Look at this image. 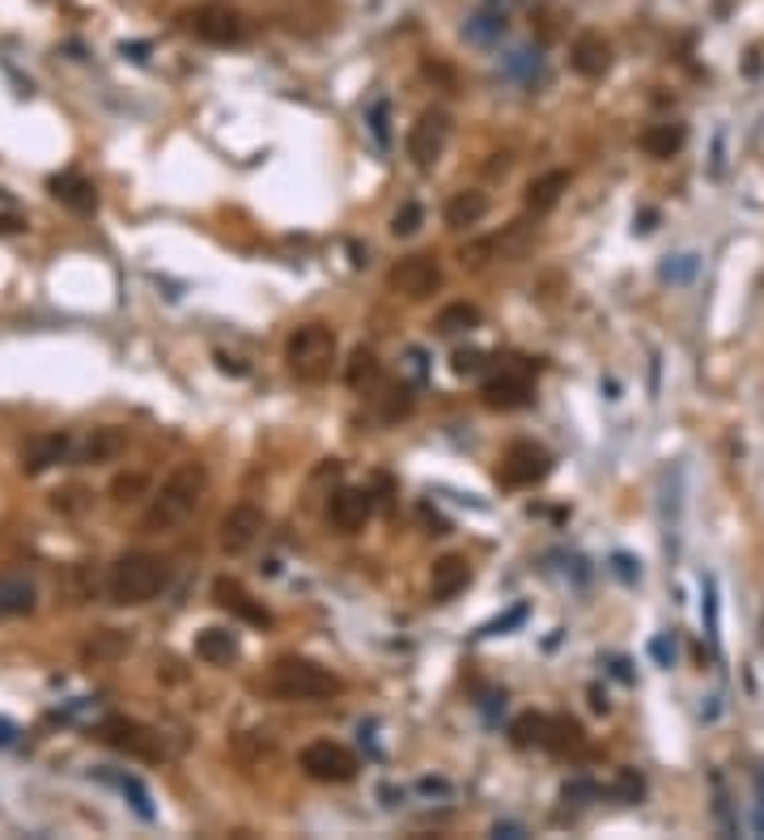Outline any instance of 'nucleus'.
Instances as JSON below:
<instances>
[{
	"mask_svg": "<svg viewBox=\"0 0 764 840\" xmlns=\"http://www.w3.org/2000/svg\"><path fill=\"white\" fill-rule=\"evenodd\" d=\"M204 489H208V467L195 463V458L179 463V467L162 480V489L153 493L150 509H145V518H141V531H150V535L179 531L191 514H195Z\"/></svg>",
	"mask_w": 764,
	"mask_h": 840,
	"instance_id": "obj_1",
	"label": "nucleus"
},
{
	"mask_svg": "<svg viewBox=\"0 0 764 840\" xmlns=\"http://www.w3.org/2000/svg\"><path fill=\"white\" fill-rule=\"evenodd\" d=\"M264 687H267V696H272V700H289V705H298V700H332V696H341L344 680L341 675H332L327 667L310 662V658L285 653V658H276V662L267 667Z\"/></svg>",
	"mask_w": 764,
	"mask_h": 840,
	"instance_id": "obj_2",
	"label": "nucleus"
},
{
	"mask_svg": "<svg viewBox=\"0 0 764 840\" xmlns=\"http://www.w3.org/2000/svg\"><path fill=\"white\" fill-rule=\"evenodd\" d=\"M166 586V561L153 552H123L107 569V595L115 608H145Z\"/></svg>",
	"mask_w": 764,
	"mask_h": 840,
	"instance_id": "obj_3",
	"label": "nucleus"
},
{
	"mask_svg": "<svg viewBox=\"0 0 764 840\" xmlns=\"http://www.w3.org/2000/svg\"><path fill=\"white\" fill-rule=\"evenodd\" d=\"M336 352H341V340H336V332L327 323H306L285 340V365L298 382L319 386V382L332 379Z\"/></svg>",
	"mask_w": 764,
	"mask_h": 840,
	"instance_id": "obj_4",
	"label": "nucleus"
},
{
	"mask_svg": "<svg viewBox=\"0 0 764 840\" xmlns=\"http://www.w3.org/2000/svg\"><path fill=\"white\" fill-rule=\"evenodd\" d=\"M98 739H103L107 747H115V752H123V756L145 760V764H157V760H166V756H170V747H166V734H162V730L136 722V718H123V713L103 718V725H98Z\"/></svg>",
	"mask_w": 764,
	"mask_h": 840,
	"instance_id": "obj_5",
	"label": "nucleus"
},
{
	"mask_svg": "<svg viewBox=\"0 0 764 840\" xmlns=\"http://www.w3.org/2000/svg\"><path fill=\"white\" fill-rule=\"evenodd\" d=\"M179 22H183L188 35H195L200 43H213V47H238V43H247V35H251V22H247L238 9L217 4V0L188 9Z\"/></svg>",
	"mask_w": 764,
	"mask_h": 840,
	"instance_id": "obj_6",
	"label": "nucleus"
},
{
	"mask_svg": "<svg viewBox=\"0 0 764 840\" xmlns=\"http://www.w3.org/2000/svg\"><path fill=\"white\" fill-rule=\"evenodd\" d=\"M298 768H302L310 781H323V785H344L361 772L357 756L344 747V743H332V739H314L298 752Z\"/></svg>",
	"mask_w": 764,
	"mask_h": 840,
	"instance_id": "obj_7",
	"label": "nucleus"
},
{
	"mask_svg": "<svg viewBox=\"0 0 764 840\" xmlns=\"http://www.w3.org/2000/svg\"><path fill=\"white\" fill-rule=\"evenodd\" d=\"M451 128H455V123H451L446 111H438V107L420 111L417 123L408 128V157H413V166L429 170V166L446 153V145H451Z\"/></svg>",
	"mask_w": 764,
	"mask_h": 840,
	"instance_id": "obj_8",
	"label": "nucleus"
},
{
	"mask_svg": "<svg viewBox=\"0 0 764 840\" xmlns=\"http://www.w3.org/2000/svg\"><path fill=\"white\" fill-rule=\"evenodd\" d=\"M386 285L408 302H425L442 289V264L433 255H408L386 272Z\"/></svg>",
	"mask_w": 764,
	"mask_h": 840,
	"instance_id": "obj_9",
	"label": "nucleus"
},
{
	"mask_svg": "<svg viewBox=\"0 0 764 840\" xmlns=\"http://www.w3.org/2000/svg\"><path fill=\"white\" fill-rule=\"evenodd\" d=\"M548 471H552V455H548L539 442H514V446L501 455L497 480H501L505 489H532Z\"/></svg>",
	"mask_w": 764,
	"mask_h": 840,
	"instance_id": "obj_10",
	"label": "nucleus"
},
{
	"mask_svg": "<svg viewBox=\"0 0 764 840\" xmlns=\"http://www.w3.org/2000/svg\"><path fill=\"white\" fill-rule=\"evenodd\" d=\"M260 535H264V509H260V505H251V501L229 505L226 518H222V552H226V556L251 552V548L260 543Z\"/></svg>",
	"mask_w": 764,
	"mask_h": 840,
	"instance_id": "obj_11",
	"label": "nucleus"
},
{
	"mask_svg": "<svg viewBox=\"0 0 764 840\" xmlns=\"http://www.w3.org/2000/svg\"><path fill=\"white\" fill-rule=\"evenodd\" d=\"M327 518L341 535H357L374 518V493L370 489H341L327 505Z\"/></svg>",
	"mask_w": 764,
	"mask_h": 840,
	"instance_id": "obj_12",
	"label": "nucleus"
},
{
	"mask_svg": "<svg viewBox=\"0 0 764 840\" xmlns=\"http://www.w3.org/2000/svg\"><path fill=\"white\" fill-rule=\"evenodd\" d=\"M570 69L577 76H586V81H599V76H608L611 69V43L599 31H586V35L573 38L570 47Z\"/></svg>",
	"mask_w": 764,
	"mask_h": 840,
	"instance_id": "obj_13",
	"label": "nucleus"
},
{
	"mask_svg": "<svg viewBox=\"0 0 764 840\" xmlns=\"http://www.w3.org/2000/svg\"><path fill=\"white\" fill-rule=\"evenodd\" d=\"M213 603L226 608L229 615H238V620H247V624H255V628H267V624H272V611L260 608V603L242 590V581H234V577H217V581H213Z\"/></svg>",
	"mask_w": 764,
	"mask_h": 840,
	"instance_id": "obj_14",
	"label": "nucleus"
},
{
	"mask_svg": "<svg viewBox=\"0 0 764 840\" xmlns=\"http://www.w3.org/2000/svg\"><path fill=\"white\" fill-rule=\"evenodd\" d=\"M480 399H485L489 408H501V412L527 408V404H532V382H527V374H518V370H501V374H493V379L480 386Z\"/></svg>",
	"mask_w": 764,
	"mask_h": 840,
	"instance_id": "obj_15",
	"label": "nucleus"
},
{
	"mask_svg": "<svg viewBox=\"0 0 764 840\" xmlns=\"http://www.w3.org/2000/svg\"><path fill=\"white\" fill-rule=\"evenodd\" d=\"M69 455H73V437H69L64 429L38 433L35 442H31L26 451H22V471H26V476H38V471H47V467L64 463Z\"/></svg>",
	"mask_w": 764,
	"mask_h": 840,
	"instance_id": "obj_16",
	"label": "nucleus"
},
{
	"mask_svg": "<svg viewBox=\"0 0 764 840\" xmlns=\"http://www.w3.org/2000/svg\"><path fill=\"white\" fill-rule=\"evenodd\" d=\"M47 191L64 204V208H73V213H94L98 208V188L85 179V175H76V170H64V175H51L47 179Z\"/></svg>",
	"mask_w": 764,
	"mask_h": 840,
	"instance_id": "obj_17",
	"label": "nucleus"
},
{
	"mask_svg": "<svg viewBox=\"0 0 764 840\" xmlns=\"http://www.w3.org/2000/svg\"><path fill=\"white\" fill-rule=\"evenodd\" d=\"M467 581H471V561L467 556H438L433 561V573H429V590H433V599L438 603H446V599H455L458 590H467Z\"/></svg>",
	"mask_w": 764,
	"mask_h": 840,
	"instance_id": "obj_18",
	"label": "nucleus"
},
{
	"mask_svg": "<svg viewBox=\"0 0 764 840\" xmlns=\"http://www.w3.org/2000/svg\"><path fill=\"white\" fill-rule=\"evenodd\" d=\"M123 451H128V429L98 424V429H89L85 442H81V463H115Z\"/></svg>",
	"mask_w": 764,
	"mask_h": 840,
	"instance_id": "obj_19",
	"label": "nucleus"
},
{
	"mask_svg": "<svg viewBox=\"0 0 764 840\" xmlns=\"http://www.w3.org/2000/svg\"><path fill=\"white\" fill-rule=\"evenodd\" d=\"M128 649H132V637H128V633H119V628H98L94 637L81 641V662L107 667V662H119Z\"/></svg>",
	"mask_w": 764,
	"mask_h": 840,
	"instance_id": "obj_20",
	"label": "nucleus"
},
{
	"mask_svg": "<svg viewBox=\"0 0 764 840\" xmlns=\"http://www.w3.org/2000/svg\"><path fill=\"white\" fill-rule=\"evenodd\" d=\"M485 213H489V195L480 188H463L446 200V213H442V217H446L451 229H467V226H480Z\"/></svg>",
	"mask_w": 764,
	"mask_h": 840,
	"instance_id": "obj_21",
	"label": "nucleus"
},
{
	"mask_svg": "<svg viewBox=\"0 0 764 840\" xmlns=\"http://www.w3.org/2000/svg\"><path fill=\"white\" fill-rule=\"evenodd\" d=\"M238 653H242L238 633H229V628H204L195 637V658L208 667H229V662H238Z\"/></svg>",
	"mask_w": 764,
	"mask_h": 840,
	"instance_id": "obj_22",
	"label": "nucleus"
},
{
	"mask_svg": "<svg viewBox=\"0 0 764 840\" xmlns=\"http://www.w3.org/2000/svg\"><path fill=\"white\" fill-rule=\"evenodd\" d=\"M570 191V170H548V175H539L527 183V208L532 213H548V208H557V200Z\"/></svg>",
	"mask_w": 764,
	"mask_h": 840,
	"instance_id": "obj_23",
	"label": "nucleus"
},
{
	"mask_svg": "<svg viewBox=\"0 0 764 840\" xmlns=\"http://www.w3.org/2000/svg\"><path fill=\"white\" fill-rule=\"evenodd\" d=\"M586 747V730L577 718L570 713H557V718H548V743H544V752H557V756H573V752H582Z\"/></svg>",
	"mask_w": 764,
	"mask_h": 840,
	"instance_id": "obj_24",
	"label": "nucleus"
},
{
	"mask_svg": "<svg viewBox=\"0 0 764 840\" xmlns=\"http://www.w3.org/2000/svg\"><path fill=\"white\" fill-rule=\"evenodd\" d=\"M684 141H688V132H684V123H649L646 132H642V149L649 153V157H676V153L684 149Z\"/></svg>",
	"mask_w": 764,
	"mask_h": 840,
	"instance_id": "obj_25",
	"label": "nucleus"
},
{
	"mask_svg": "<svg viewBox=\"0 0 764 840\" xmlns=\"http://www.w3.org/2000/svg\"><path fill=\"white\" fill-rule=\"evenodd\" d=\"M379 379H382V365L379 357H374V348H353V357H348V365H344V382H348L353 391H370Z\"/></svg>",
	"mask_w": 764,
	"mask_h": 840,
	"instance_id": "obj_26",
	"label": "nucleus"
},
{
	"mask_svg": "<svg viewBox=\"0 0 764 840\" xmlns=\"http://www.w3.org/2000/svg\"><path fill=\"white\" fill-rule=\"evenodd\" d=\"M480 305L471 302H451L438 310V319H433V327L442 332V336H458V332H471V327H480Z\"/></svg>",
	"mask_w": 764,
	"mask_h": 840,
	"instance_id": "obj_27",
	"label": "nucleus"
},
{
	"mask_svg": "<svg viewBox=\"0 0 764 840\" xmlns=\"http://www.w3.org/2000/svg\"><path fill=\"white\" fill-rule=\"evenodd\" d=\"M60 586H64V595H69L73 603H89V599L98 595V573H94L89 561H73V565L64 569V577H60Z\"/></svg>",
	"mask_w": 764,
	"mask_h": 840,
	"instance_id": "obj_28",
	"label": "nucleus"
},
{
	"mask_svg": "<svg viewBox=\"0 0 764 840\" xmlns=\"http://www.w3.org/2000/svg\"><path fill=\"white\" fill-rule=\"evenodd\" d=\"M510 739H514V747H544L548 743V713H518L514 722H510Z\"/></svg>",
	"mask_w": 764,
	"mask_h": 840,
	"instance_id": "obj_29",
	"label": "nucleus"
},
{
	"mask_svg": "<svg viewBox=\"0 0 764 840\" xmlns=\"http://www.w3.org/2000/svg\"><path fill=\"white\" fill-rule=\"evenodd\" d=\"M0 611H13V615L35 611V586H31V581H17V577H4V581H0Z\"/></svg>",
	"mask_w": 764,
	"mask_h": 840,
	"instance_id": "obj_30",
	"label": "nucleus"
},
{
	"mask_svg": "<svg viewBox=\"0 0 764 840\" xmlns=\"http://www.w3.org/2000/svg\"><path fill=\"white\" fill-rule=\"evenodd\" d=\"M150 489V480L141 471H128V476H115L111 480V501L115 505H128V501H141Z\"/></svg>",
	"mask_w": 764,
	"mask_h": 840,
	"instance_id": "obj_31",
	"label": "nucleus"
},
{
	"mask_svg": "<svg viewBox=\"0 0 764 840\" xmlns=\"http://www.w3.org/2000/svg\"><path fill=\"white\" fill-rule=\"evenodd\" d=\"M420 226H425V208H420L417 200L399 204V213L391 217V233H395V238H413V233H417Z\"/></svg>",
	"mask_w": 764,
	"mask_h": 840,
	"instance_id": "obj_32",
	"label": "nucleus"
},
{
	"mask_svg": "<svg viewBox=\"0 0 764 840\" xmlns=\"http://www.w3.org/2000/svg\"><path fill=\"white\" fill-rule=\"evenodd\" d=\"M497 35H505V13H480L476 22H467V38L471 43H489Z\"/></svg>",
	"mask_w": 764,
	"mask_h": 840,
	"instance_id": "obj_33",
	"label": "nucleus"
},
{
	"mask_svg": "<svg viewBox=\"0 0 764 840\" xmlns=\"http://www.w3.org/2000/svg\"><path fill=\"white\" fill-rule=\"evenodd\" d=\"M413 412V391L408 386H391L386 391V404H382V420H399Z\"/></svg>",
	"mask_w": 764,
	"mask_h": 840,
	"instance_id": "obj_34",
	"label": "nucleus"
},
{
	"mask_svg": "<svg viewBox=\"0 0 764 840\" xmlns=\"http://www.w3.org/2000/svg\"><path fill=\"white\" fill-rule=\"evenodd\" d=\"M115 785H119V790H123V794L132 799V806H136V815H141V819H153V802H150V794H145V785H141L136 777H119Z\"/></svg>",
	"mask_w": 764,
	"mask_h": 840,
	"instance_id": "obj_35",
	"label": "nucleus"
},
{
	"mask_svg": "<svg viewBox=\"0 0 764 840\" xmlns=\"http://www.w3.org/2000/svg\"><path fill=\"white\" fill-rule=\"evenodd\" d=\"M451 370H455L458 379L480 374V370H485V352H476V348H458L455 357H451Z\"/></svg>",
	"mask_w": 764,
	"mask_h": 840,
	"instance_id": "obj_36",
	"label": "nucleus"
},
{
	"mask_svg": "<svg viewBox=\"0 0 764 840\" xmlns=\"http://www.w3.org/2000/svg\"><path fill=\"white\" fill-rule=\"evenodd\" d=\"M714 811H718V824H723V832L730 837L735 832V819H730V799H726V781L714 772Z\"/></svg>",
	"mask_w": 764,
	"mask_h": 840,
	"instance_id": "obj_37",
	"label": "nucleus"
},
{
	"mask_svg": "<svg viewBox=\"0 0 764 840\" xmlns=\"http://www.w3.org/2000/svg\"><path fill=\"white\" fill-rule=\"evenodd\" d=\"M523 620H527V608L518 603V608H514V611H505L501 620H493V624H485V628H480V637H497V633H505V628H514V624H523Z\"/></svg>",
	"mask_w": 764,
	"mask_h": 840,
	"instance_id": "obj_38",
	"label": "nucleus"
},
{
	"mask_svg": "<svg viewBox=\"0 0 764 840\" xmlns=\"http://www.w3.org/2000/svg\"><path fill=\"white\" fill-rule=\"evenodd\" d=\"M386 103H374V111H370V128H374V136H379V145H391V128H386Z\"/></svg>",
	"mask_w": 764,
	"mask_h": 840,
	"instance_id": "obj_39",
	"label": "nucleus"
},
{
	"mask_svg": "<svg viewBox=\"0 0 764 840\" xmlns=\"http://www.w3.org/2000/svg\"><path fill=\"white\" fill-rule=\"evenodd\" d=\"M649 653H654V658H658V662H662V667H671V658H676V646H671V641H667V637H658V641H654V646H649Z\"/></svg>",
	"mask_w": 764,
	"mask_h": 840,
	"instance_id": "obj_40",
	"label": "nucleus"
},
{
	"mask_svg": "<svg viewBox=\"0 0 764 840\" xmlns=\"http://www.w3.org/2000/svg\"><path fill=\"white\" fill-rule=\"evenodd\" d=\"M217 365H222L226 374H247V365H242L238 357H229V352H217Z\"/></svg>",
	"mask_w": 764,
	"mask_h": 840,
	"instance_id": "obj_41",
	"label": "nucleus"
},
{
	"mask_svg": "<svg viewBox=\"0 0 764 840\" xmlns=\"http://www.w3.org/2000/svg\"><path fill=\"white\" fill-rule=\"evenodd\" d=\"M611 565H616V573H620L624 581H633V577H637V569H633V561H629V556H616Z\"/></svg>",
	"mask_w": 764,
	"mask_h": 840,
	"instance_id": "obj_42",
	"label": "nucleus"
},
{
	"mask_svg": "<svg viewBox=\"0 0 764 840\" xmlns=\"http://www.w3.org/2000/svg\"><path fill=\"white\" fill-rule=\"evenodd\" d=\"M4 213H17V200H13L9 191L0 188V217H4Z\"/></svg>",
	"mask_w": 764,
	"mask_h": 840,
	"instance_id": "obj_43",
	"label": "nucleus"
},
{
	"mask_svg": "<svg viewBox=\"0 0 764 840\" xmlns=\"http://www.w3.org/2000/svg\"><path fill=\"white\" fill-rule=\"evenodd\" d=\"M756 832L764 837V772H761V806H756Z\"/></svg>",
	"mask_w": 764,
	"mask_h": 840,
	"instance_id": "obj_44",
	"label": "nucleus"
},
{
	"mask_svg": "<svg viewBox=\"0 0 764 840\" xmlns=\"http://www.w3.org/2000/svg\"><path fill=\"white\" fill-rule=\"evenodd\" d=\"M9 739H13V725L0 722V743H9Z\"/></svg>",
	"mask_w": 764,
	"mask_h": 840,
	"instance_id": "obj_45",
	"label": "nucleus"
}]
</instances>
